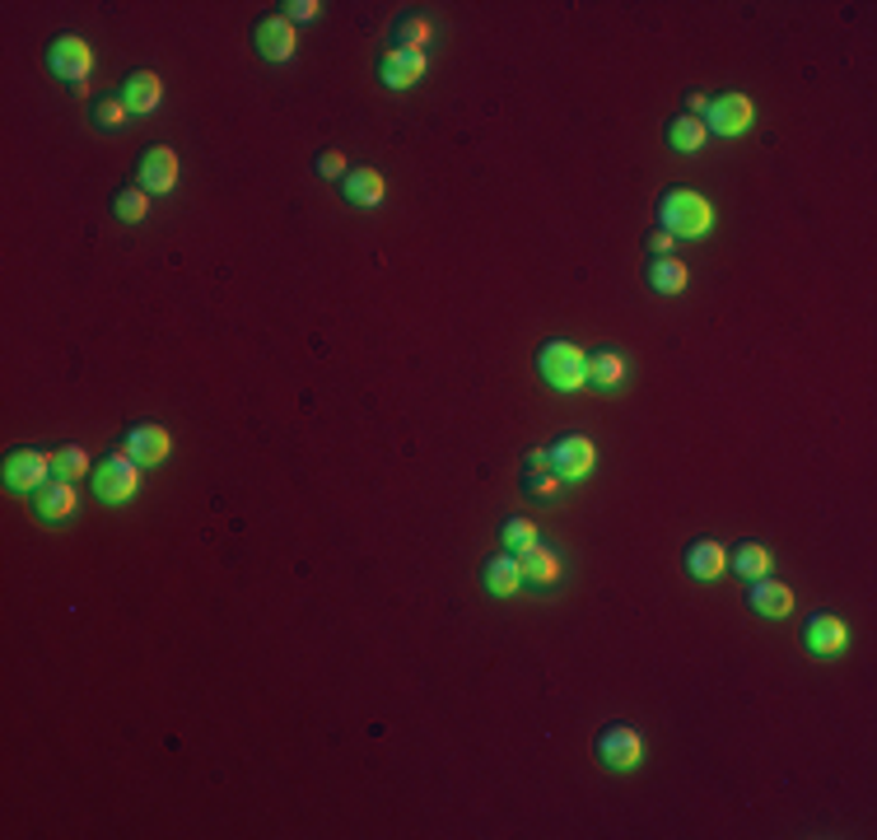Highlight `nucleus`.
<instances>
[{"instance_id":"1","label":"nucleus","mask_w":877,"mask_h":840,"mask_svg":"<svg viewBox=\"0 0 877 840\" xmlns=\"http://www.w3.org/2000/svg\"><path fill=\"white\" fill-rule=\"evenodd\" d=\"M710 224L714 210L695 187H668L658 197V230H668L673 238H700L710 234Z\"/></svg>"},{"instance_id":"2","label":"nucleus","mask_w":877,"mask_h":840,"mask_svg":"<svg viewBox=\"0 0 877 840\" xmlns=\"http://www.w3.org/2000/svg\"><path fill=\"white\" fill-rule=\"evenodd\" d=\"M537 378L556 393H574L588 383V355L574 341H541L537 346Z\"/></svg>"},{"instance_id":"3","label":"nucleus","mask_w":877,"mask_h":840,"mask_svg":"<svg viewBox=\"0 0 877 840\" xmlns=\"http://www.w3.org/2000/svg\"><path fill=\"white\" fill-rule=\"evenodd\" d=\"M90 66H94V51L84 38H75V33H57V38L47 43V70L61 84H70V90H80L84 75H90Z\"/></svg>"},{"instance_id":"4","label":"nucleus","mask_w":877,"mask_h":840,"mask_svg":"<svg viewBox=\"0 0 877 840\" xmlns=\"http://www.w3.org/2000/svg\"><path fill=\"white\" fill-rule=\"evenodd\" d=\"M47 477H51V458L43 448H10L5 463H0V481H5L14 495H33Z\"/></svg>"},{"instance_id":"5","label":"nucleus","mask_w":877,"mask_h":840,"mask_svg":"<svg viewBox=\"0 0 877 840\" xmlns=\"http://www.w3.org/2000/svg\"><path fill=\"white\" fill-rule=\"evenodd\" d=\"M136 486H140V463L127 458V453H113V458H103L94 467V495L98 500L121 504V500L136 495Z\"/></svg>"},{"instance_id":"6","label":"nucleus","mask_w":877,"mask_h":840,"mask_svg":"<svg viewBox=\"0 0 877 840\" xmlns=\"http://www.w3.org/2000/svg\"><path fill=\"white\" fill-rule=\"evenodd\" d=\"M593 751H598V761L607 770H635L644 757V738L630 724H607L598 733V743H593Z\"/></svg>"},{"instance_id":"7","label":"nucleus","mask_w":877,"mask_h":840,"mask_svg":"<svg viewBox=\"0 0 877 840\" xmlns=\"http://www.w3.org/2000/svg\"><path fill=\"white\" fill-rule=\"evenodd\" d=\"M593 458H598V448H593V440H584V434H565V440H556L547 448V463L560 481H584L593 471Z\"/></svg>"},{"instance_id":"8","label":"nucleus","mask_w":877,"mask_h":840,"mask_svg":"<svg viewBox=\"0 0 877 840\" xmlns=\"http://www.w3.org/2000/svg\"><path fill=\"white\" fill-rule=\"evenodd\" d=\"M136 187H145L150 197H160V191H173V187H178V154H173L168 145L140 150V160H136Z\"/></svg>"},{"instance_id":"9","label":"nucleus","mask_w":877,"mask_h":840,"mask_svg":"<svg viewBox=\"0 0 877 840\" xmlns=\"http://www.w3.org/2000/svg\"><path fill=\"white\" fill-rule=\"evenodd\" d=\"M747 127H751V98L747 94L728 90V94L710 98V108H705V131L710 136H742Z\"/></svg>"},{"instance_id":"10","label":"nucleus","mask_w":877,"mask_h":840,"mask_svg":"<svg viewBox=\"0 0 877 840\" xmlns=\"http://www.w3.org/2000/svg\"><path fill=\"white\" fill-rule=\"evenodd\" d=\"M850 644V630L840 617H831V611H817V617L803 621V650L817 654V658H835L840 650Z\"/></svg>"},{"instance_id":"11","label":"nucleus","mask_w":877,"mask_h":840,"mask_svg":"<svg viewBox=\"0 0 877 840\" xmlns=\"http://www.w3.org/2000/svg\"><path fill=\"white\" fill-rule=\"evenodd\" d=\"M121 448H127V458L154 467L168 458V430L154 425V420H136V425H127V434H121Z\"/></svg>"},{"instance_id":"12","label":"nucleus","mask_w":877,"mask_h":840,"mask_svg":"<svg viewBox=\"0 0 877 840\" xmlns=\"http://www.w3.org/2000/svg\"><path fill=\"white\" fill-rule=\"evenodd\" d=\"M514 560H518V574H523V584H528V588L547 593V588H556V584H560V556H556L551 547H541V541H533V547H523Z\"/></svg>"},{"instance_id":"13","label":"nucleus","mask_w":877,"mask_h":840,"mask_svg":"<svg viewBox=\"0 0 877 840\" xmlns=\"http://www.w3.org/2000/svg\"><path fill=\"white\" fill-rule=\"evenodd\" d=\"M747 607L757 611V617H765V621H784L788 611H794V588L770 580V574H761V580H751V588H747Z\"/></svg>"},{"instance_id":"14","label":"nucleus","mask_w":877,"mask_h":840,"mask_svg":"<svg viewBox=\"0 0 877 840\" xmlns=\"http://www.w3.org/2000/svg\"><path fill=\"white\" fill-rule=\"evenodd\" d=\"M253 47H257L267 61H290L294 47H300V43H294V24L280 20V14H267V20L253 24Z\"/></svg>"},{"instance_id":"15","label":"nucleus","mask_w":877,"mask_h":840,"mask_svg":"<svg viewBox=\"0 0 877 840\" xmlns=\"http://www.w3.org/2000/svg\"><path fill=\"white\" fill-rule=\"evenodd\" d=\"M681 565H687L691 580L710 584V580H718V574L728 570V551L718 547V541H710V537H695V541H687V551H681Z\"/></svg>"},{"instance_id":"16","label":"nucleus","mask_w":877,"mask_h":840,"mask_svg":"<svg viewBox=\"0 0 877 840\" xmlns=\"http://www.w3.org/2000/svg\"><path fill=\"white\" fill-rule=\"evenodd\" d=\"M425 75V51H383L378 57V84L388 90H411V84Z\"/></svg>"},{"instance_id":"17","label":"nucleus","mask_w":877,"mask_h":840,"mask_svg":"<svg viewBox=\"0 0 877 840\" xmlns=\"http://www.w3.org/2000/svg\"><path fill=\"white\" fill-rule=\"evenodd\" d=\"M33 510H38L43 523H66L70 514H75V486L61 481V477L43 481L38 490H33Z\"/></svg>"},{"instance_id":"18","label":"nucleus","mask_w":877,"mask_h":840,"mask_svg":"<svg viewBox=\"0 0 877 840\" xmlns=\"http://www.w3.org/2000/svg\"><path fill=\"white\" fill-rule=\"evenodd\" d=\"M518 584H523V574H518L514 551H500V556H490L481 565V588L490 593V598H514Z\"/></svg>"},{"instance_id":"19","label":"nucleus","mask_w":877,"mask_h":840,"mask_svg":"<svg viewBox=\"0 0 877 840\" xmlns=\"http://www.w3.org/2000/svg\"><path fill=\"white\" fill-rule=\"evenodd\" d=\"M341 197L350 201V206H360V210H374L378 201H383V173L378 168H346V178H341Z\"/></svg>"},{"instance_id":"20","label":"nucleus","mask_w":877,"mask_h":840,"mask_svg":"<svg viewBox=\"0 0 877 840\" xmlns=\"http://www.w3.org/2000/svg\"><path fill=\"white\" fill-rule=\"evenodd\" d=\"M164 98V84L154 70H131L127 80H121V103H127L131 113H154Z\"/></svg>"},{"instance_id":"21","label":"nucleus","mask_w":877,"mask_h":840,"mask_svg":"<svg viewBox=\"0 0 877 840\" xmlns=\"http://www.w3.org/2000/svg\"><path fill=\"white\" fill-rule=\"evenodd\" d=\"M644 285L654 290V294H681V290H687V261H677V257H648Z\"/></svg>"},{"instance_id":"22","label":"nucleus","mask_w":877,"mask_h":840,"mask_svg":"<svg viewBox=\"0 0 877 840\" xmlns=\"http://www.w3.org/2000/svg\"><path fill=\"white\" fill-rule=\"evenodd\" d=\"M588 383L598 393H617L625 383V360L617 355V350H593L588 355Z\"/></svg>"},{"instance_id":"23","label":"nucleus","mask_w":877,"mask_h":840,"mask_svg":"<svg viewBox=\"0 0 877 840\" xmlns=\"http://www.w3.org/2000/svg\"><path fill=\"white\" fill-rule=\"evenodd\" d=\"M728 570L738 574V580H761V574L770 570V551L761 547V541H738V547L728 551Z\"/></svg>"},{"instance_id":"24","label":"nucleus","mask_w":877,"mask_h":840,"mask_svg":"<svg viewBox=\"0 0 877 840\" xmlns=\"http://www.w3.org/2000/svg\"><path fill=\"white\" fill-rule=\"evenodd\" d=\"M113 215H117L121 224H140V220L150 215V191L136 187V183L117 187V191H113Z\"/></svg>"},{"instance_id":"25","label":"nucleus","mask_w":877,"mask_h":840,"mask_svg":"<svg viewBox=\"0 0 877 840\" xmlns=\"http://www.w3.org/2000/svg\"><path fill=\"white\" fill-rule=\"evenodd\" d=\"M425 43H430L425 14H401V20H393V51H420Z\"/></svg>"},{"instance_id":"26","label":"nucleus","mask_w":877,"mask_h":840,"mask_svg":"<svg viewBox=\"0 0 877 840\" xmlns=\"http://www.w3.org/2000/svg\"><path fill=\"white\" fill-rule=\"evenodd\" d=\"M705 140H710V131H705V121H700V117H687V113H681V117L668 121V145H673V150L691 154V150L705 145Z\"/></svg>"},{"instance_id":"27","label":"nucleus","mask_w":877,"mask_h":840,"mask_svg":"<svg viewBox=\"0 0 877 840\" xmlns=\"http://www.w3.org/2000/svg\"><path fill=\"white\" fill-rule=\"evenodd\" d=\"M518 490H523L528 500H541V504H547V500L560 495V477H556L551 467H523V471H518Z\"/></svg>"},{"instance_id":"28","label":"nucleus","mask_w":877,"mask_h":840,"mask_svg":"<svg viewBox=\"0 0 877 840\" xmlns=\"http://www.w3.org/2000/svg\"><path fill=\"white\" fill-rule=\"evenodd\" d=\"M47 458H51V477H61V481H75L90 471V453L80 444H61L57 453H47Z\"/></svg>"},{"instance_id":"29","label":"nucleus","mask_w":877,"mask_h":840,"mask_svg":"<svg viewBox=\"0 0 877 840\" xmlns=\"http://www.w3.org/2000/svg\"><path fill=\"white\" fill-rule=\"evenodd\" d=\"M90 117H94V127H98V131H121V127H127V117H131V108L121 103V94H117V98H113V94H103V98H94Z\"/></svg>"},{"instance_id":"30","label":"nucleus","mask_w":877,"mask_h":840,"mask_svg":"<svg viewBox=\"0 0 877 840\" xmlns=\"http://www.w3.org/2000/svg\"><path fill=\"white\" fill-rule=\"evenodd\" d=\"M500 541H504V551H523V547H533L537 541V523L533 518H504L500 523Z\"/></svg>"},{"instance_id":"31","label":"nucleus","mask_w":877,"mask_h":840,"mask_svg":"<svg viewBox=\"0 0 877 840\" xmlns=\"http://www.w3.org/2000/svg\"><path fill=\"white\" fill-rule=\"evenodd\" d=\"M313 173H318V178H327V183H341V178H346V154H341V150H323L318 160H313Z\"/></svg>"},{"instance_id":"32","label":"nucleus","mask_w":877,"mask_h":840,"mask_svg":"<svg viewBox=\"0 0 877 840\" xmlns=\"http://www.w3.org/2000/svg\"><path fill=\"white\" fill-rule=\"evenodd\" d=\"M318 0H285L280 5V20H290V24H308V20H318Z\"/></svg>"},{"instance_id":"33","label":"nucleus","mask_w":877,"mask_h":840,"mask_svg":"<svg viewBox=\"0 0 877 840\" xmlns=\"http://www.w3.org/2000/svg\"><path fill=\"white\" fill-rule=\"evenodd\" d=\"M673 234L668 230H654V234H644V248H648V257H673Z\"/></svg>"},{"instance_id":"34","label":"nucleus","mask_w":877,"mask_h":840,"mask_svg":"<svg viewBox=\"0 0 877 840\" xmlns=\"http://www.w3.org/2000/svg\"><path fill=\"white\" fill-rule=\"evenodd\" d=\"M681 103H687V117H700V121H705V108H710V98L700 94V90H687V94H681Z\"/></svg>"},{"instance_id":"35","label":"nucleus","mask_w":877,"mask_h":840,"mask_svg":"<svg viewBox=\"0 0 877 840\" xmlns=\"http://www.w3.org/2000/svg\"><path fill=\"white\" fill-rule=\"evenodd\" d=\"M523 467H551V463H547V448H528V458H523Z\"/></svg>"}]
</instances>
